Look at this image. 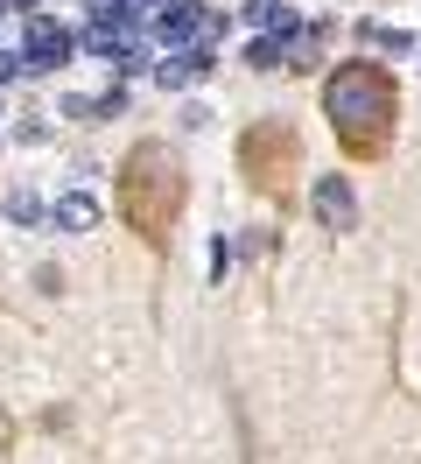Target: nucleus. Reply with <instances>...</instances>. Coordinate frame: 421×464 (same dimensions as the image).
<instances>
[{
  "mask_svg": "<svg viewBox=\"0 0 421 464\" xmlns=\"http://www.w3.org/2000/svg\"><path fill=\"white\" fill-rule=\"evenodd\" d=\"M323 113L337 127V148L351 162H379L393 148V120H400V92L379 63H337L323 85Z\"/></svg>",
  "mask_w": 421,
  "mask_h": 464,
  "instance_id": "1",
  "label": "nucleus"
},
{
  "mask_svg": "<svg viewBox=\"0 0 421 464\" xmlns=\"http://www.w3.org/2000/svg\"><path fill=\"white\" fill-rule=\"evenodd\" d=\"M112 190H120L127 232H140L148 246H162L168 232H176V218H183V204H190V176H183V162H176V148L140 141V148H127Z\"/></svg>",
  "mask_w": 421,
  "mask_h": 464,
  "instance_id": "2",
  "label": "nucleus"
},
{
  "mask_svg": "<svg viewBox=\"0 0 421 464\" xmlns=\"http://www.w3.org/2000/svg\"><path fill=\"white\" fill-rule=\"evenodd\" d=\"M239 176H246L260 198L288 204L295 198V176H302V134L288 120H253L239 134Z\"/></svg>",
  "mask_w": 421,
  "mask_h": 464,
  "instance_id": "3",
  "label": "nucleus"
}]
</instances>
